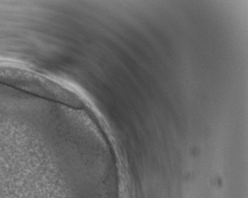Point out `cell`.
<instances>
[{
  "label": "cell",
  "instance_id": "obj_1",
  "mask_svg": "<svg viewBox=\"0 0 248 198\" xmlns=\"http://www.w3.org/2000/svg\"><path fill=\"white\" fill-rule=\"evenodd\" d=\"M0 83L72 107L83 106L82 99L71 89L43 75L15 66L0 63Z\"/></svg>",
  "mask_w": 248,
  "mask_h": 198
}]
</instances>
